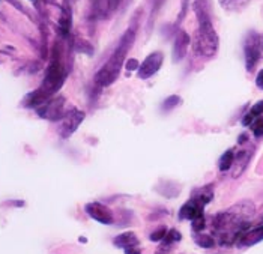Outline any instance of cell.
<instances>
[{
    "label": "cell",
    "mask_w": 263,
    "mask_h": 254,
    "mask_svg": "<svg viewBox=\"0 0 263 254\" xmlns=\"http://www.w3.org/2000/svg\"><path fill=\"white\" fill-rule=\"evenodd\" d=\"M260 240H263V226H260V227H257V228H254V230H250V232L244 233V234L239 238L238 246H240V248L251 246V245L258 244Z\"/></svg>",
    "instance_id": "7c38bea8"
},
{
    "label": "cell",
    "mask_w": 263,
    "mask_h": 254,
    "mask_svg": "<svg viewBox=\"0 0 263 254\" xmlns=\"http://www.w3.org/2000/svg\"><path fill=\"white\" fill-rule=\"evenodd\" d=\"M194 11L198 20V32L196 40V48L203 58H214L218 52V35L212 26L208 2L206 0H194Z\"/></svg>",
    "instance_id": "6da1fadb"
},
{
    "label": "cell",
    "mask_w": 263,
    "mask_h": 254,
    "mask_svg": "<svg viewBox=\"0 0 263 254\" xmlns=\"http://www.w3.org/2000/svg\"><path fill=\"white\" fill-rule=\"evenodd\" d=\"M252 119H254V118H252L250 113H248V114H245V118L242 119V125H245V126H246V125H251Z\"/></svg>",
    "instance_id": "4316f807"
},
{
    "label": "cell",
    "mask_w": 263,
    "mask_h": 254,
    "mask_svg": "<svg viewBox=\"0 0 263 254\" xmlns=\"http://www.w3.org/2000/svg\"><path fill=\"white\" fill-rule=\"evenodd\" d=\"M262 113H263V101H258V102H256V104L251 107L250 114H251L252 118H258Z\"/></svg>",
    "instance_id": "603a6c76"
},
{
    "label": "cell",
    "mask_w": 263,
    "mask_h": 254,
    "mask_svg": "<svg viewBox=\"0 0 263 254\" xmlns=\"http://www.w3.org/2000/svg\"><path fill=\"white\" fill-rule=\"evenodd\" d=\"M233 161H234V154H233L232 149H228V150H226V152L221 155L220 162H218V168H220L221 172H227V170L232 168Z\"/></svg>",
    "instance_id": "e0dca14e"
},
{
    "label": "cell",
    "mask_w": 263,
    "mask_h": 254,
    "mask_svg": "<svg viewBox=\"0 0 263 254\" xmlns=\"http://www.w3.org/2000/svg\"><path fill=\"white\" fill-rule=\"evenodd\" d=\"M191 44V38L185 30H179L173 46V62H179L185 58L186 50Z\"/></svg>",
    "instance_id": "9c48e42d"
},
{
    "label": "cell",
    "mask_w": 263,
    "mask_h": 254,
    "mask_svg": "<svg viewBox=\"0 0 263 254\" xmlns=\"http://www.w3.org/2000/svg\"><path fill=\"white\" fill-rule=\"evenodd\" d=\"M254 210V204L248 200H244L233 208L215 215L212 220L214 228L220 233H224L226 236L233 233L236 234L248 226L246 221L252 216Z\"/></svg>",
    "instance_id": "7a4b0ae2"
},
{
    "label": "cell",
    "mask_w": 263,
    "mask_h": 254,
    "mask_svg": "<svg viewBox=\"0 0 263 254\" xmlns=\"http://www.w3.org/2000/svg\"><path fill=\"white\" fill-rule=\"evenodd\" d=\"M84 119V113L80 112V110H70L66 114H64V118L60 119V128H59V132L64 138L70 137L72 132L77 131V128L80 126V124L83 122Z\"/></svg>",
    "instance_id": "5b68a950"
},
{
    "label": "cell",
    "mask_w": 263,
    "mask_h": 254,
    "mask_svg": "<svg viewBox=\"0 0 263 254\" xmlns=\"http://www.w3.org/2000/svg\"><path fill=\"white\" fill-rule=\"evenodd\" d=\"M194 240H196V244H197L198 246H202V248H212V246L215 245L214 238L209 236V234H200V233H198V234H196Z\"/></svg>",
    "instance_id": "ac0fdd59"
},
{
    "label": "cell",
    "mask_w": 263,
    "mask_h": 254,
    "mask_svg": "<svg viewBox=\"0 0 263 254\" xmlns=\"http://www.w3.org/2000/svg\"><path fill=\"white\" fill-rule=\"evenodd\" d=\"M166 234H167V228H166V227H160L158 230H155V232L150 233L149 239H150L152 242H158V240H162V239L166 238Z\"/></svg>",
    "instance_id": "ffe728a7"
},
{
    "label": "cell",
    "mask_w": 263,
    "mask_h": 254,
    "mask_svg": "<svg viewBox=\"0 0 263 254\" xmlns=\"http://www.w3.org/2000/svg\"><path fill=\"white\" fill-rule=\"evenodd\" d=\"M84 209H86V212L90 218H94L95 221H98L101 224H113V221H114L112 210L102 203L90 202L84 206Z\"/></svg>",
    "instance_id": "52a82bcc"
},
{
    "label": "cell",
    "mask_w": 263,
    "mask_h": 254,
    "mask_svg": "<svg viewBox=\"0 0 263 254\" xmlns=\"http://www.w3.org/2000/svg\"><path fill=\"white\" fill-rule=\"evenodd\" d=\"M250 158H251V150H242L234 156V161H233V166H232L233 167V170H232L233 178H239V174L246 168Z\"/></svg>",
    "instance_id": "4fadbf2b"
},
{
    "label": "cell",
    "mask_w": 263,
    "mask_h": 254,
    "mask_svg": "<svg viewBox=\"0 0 263 254\" xmlns=\"http://www.w3.org/2000/svg\"><path fill=\"white\" fill-rule=\"evenodd\" d=\"M203 214V204H200L197 200L191 198L190 202H186L182 208H180V212H179V218L180 220H194L197 215Z\"/></svg>",
    "instance_id": "8fae6325"
},
{
    "label": "cell",
    "mask_w": 263,
    "mask_h": 254,
    "mask_svg": "<svg viewBox=\"0 0 263 254\" xmlns=\"http://www.w3.org/2000/svg\"><path fill=\"white\" fill-rule=\"evenodd\" d=\"M125 254H142V251L137 246H130V248H125Z\"/></svg>",
    "instance_id": "484cf974"
},
{
    "label": "cell",
    "mask_w": 263,
    "mask_h": 254,
    "mask_svg": "<svg viewBox=\"0 0 263 254\" xmlns=\"http://www.w3.org/2000/svg\"><path fill=\"white\" fill-rule=\"evenodd\" d=\"M214 197V191H212V185H208V186H203V188H198L192 192V198L197 200L200 204H208Z\"/></svg>",
    "instance_id": "9a60e30c"
},
{
    "label": "cell",
    "mask_w": 263,
    "mask_h": 254,
    "mask_svg": "<svg viewBox=\"0 0 263 254\" xmlns=\"http://www.w3.org/2000/svg\"><path fill=\"white\" fill-rule=\"evenodd\" d=\"M220 4L227 11H239L251 4V0H220Z\"/></svg>",
    "instance_id": "2e32d148"
},
{
    "label": "cell",
    "mask_w": 263,
    "mask_h": 254,
    "mask_svg": "<svg viewBox=\"0 0 263 254\" xmlns=\"http://www.w3.org/2000/svg\"><path fill=\"white\" fill-rule=\"evenodd\" d=\"M203 228H204V216H203V214H200L192 220V230L194 232H202Z\"/></svg>",
    "instance_id": "7402d4cb"
},
{
    "label": "cell",
    "mask_w": 263,
    "mask_h": 254,
    "mask_svg": "<svg viewBox=\"0 0 263 254\" xmlns=\"http://www.w3.org/2000/svg\"><path fill=\"white\" fill-rule=\"evenodd\" d=\"M178 104H180V98L176 96V95H173V96H170V98H167V100L164 101L162 108H164V110H172V108H174Z\"/></svg>",
    "instance_id": "44dd1931"
},
{
    "label": "cell",
    "mask_w": 263,
    "mask_h": 254,
    "mask_svg": "<svg viewBox=\"0 0 263 254\" xmlns=\"http://www.w3.org/2000/svg\"><path fill=\"white\" fill-rule=\"evenodd\" d=\"M64 98H56V100H52L50 102L44 104L38 112L42 118L46 119H50V120H59L64 118Z\"/></svg>",
    "instance_id": "ba28073f"
},
{
    "label": "cell",
    "mask_w": 263,
    "mask_h": 254,
    "mask_svg": "<svg viewBox=\"0 0 263 254\" xmlns=\"http://www.w3.org/2000/svg\"><path fill=\"white\" fill-rule=\"evenodd\" d=\"M244 54H245V66H246V71L251 72L260 56H262V50H260V36L256 34V32H250L246 40H245V44H244Z\"/></svg>",
    "instance_id": "277c9868"
},
{
    "label": "cell",
    "mask_w": 263,
    "mask_h": 254,
    "mask_svg": "<svg viewBox=\"0 0 263 254\" xmlns=\"http://www.w3.org/2000/svg\"><path fill=\"white\" fill-rule=\"evenodd\" d=\"M256 84H257L258 89L263 90V70L258 71V74H257V77H256Z\"/></svg>",
    "instance_id": "d4e9b609"
},
{
    "label": "cell",
    "mask_w": 263,
    "mask_h": 254,
    "mask_svg": "<svg viewBox=\"0 0 263 254\" xmlns=\"http://www.w3.org/2000/svg\"><path fill=\"white\" fill-rule=\"evenodd\" d=\"M122 0H94V10L100 17H108L113 16V12L118 11Z\"/></svg>",
    "instance_id": "30bf717a"
},
{
    "label": "cell",
    "mask_w": 263,
    "mask_h": 254,
    "mask_svg": "<svg viewBox=\"0 0 263 254\" xmlns=\"http://www.w3.org/2000/svg\"><path fill=\"white\" fill-rule=\"evenodd\" d=\"M162 60H164V56H162L161 52H154V53H150V54L144 59V62L140 65V68H138V71H137L138 77L143 78V80L150 78L155 72L160 71V68H161V65H162Z\"/></svg>",
    "instance_id": "8992f818"
},
{
    "label": "cell",
    "mask_w": 263,
    "mask_h": 254,
    "mask_svg": "<svg viewBox=\"0 0 263 254\" xmlns=\"http://www.w3.org/2000/svg\"><path fill=\"white\" fill-rule=\"evenodd\" d=\"M125 68L128 71H138L140 65H138V60L137 59H128L126 64H125Z\"/></svg>",
    "instance_id": "cb8c5ba5"
},
{
    "label": "cell",
    "mask_w": 263,
    "mask_h": 254,
    "mask_svg": "<svg viewBox=\"0 0 263 254\" xmlns=\"http://www.w3.org/2000/svg\"><path fill=\"white\" fill-rule=\"evenodd\" d=\"M134 40H136V29H128L124 34V36H122L118 48L113 52L112 58L95 74V83L96 84H100V86H108V84L114 83V80L120 74L122 65L125 62V56L128 54L131 46L134 44Z\"/></svg>",
    "instance_id": "3957f363"
},
{
    "label": "cell",
    "mask_w": 263,
    "mask_h": 254,
    "mask_svg": "<svg viewBox=\"0 0 263 254\" xmlns=\"http://www.w3.org/2000/svg\"><path fill=\"white\" fill-rule=\"evenodd\" d=\"M244 142H246V136H245V134L239 137V143H244Z\"/></svg>",
    "instance_id": "83f0119b"
},
{
    "label": "cell",
    "mask_w": 263,
    "mask_h": 254,
    "mask_svg": "<svg viewBox=\"0 0 263 254\" xmlns=\"http://www.w3.org/2000/svg\"><path fill=\"white\" fill-rule=\"evenodd\" d=\"M251 130L254 132L256 137H262L263 136V118H257L252 124H251Z\"/></svg>",
    "instance_id": "d6986e66"
},
{
    "label": "cell",
    "mask_w": 263,
    "mask_h": 254,
    "mask_svg": "<svg viewBox=\"0 0 263 254\" xmlns=\"http://www.w3.org/2000/svg\"><path fill=\"white\" fill-rule=\"evenodd\" d=\"M113 244L118 248H130V246H137L138 245V238L136 236L134 232H125L120 233L119 236L114 238Z\"/></svg>",
    "instance_id": "5bb4252c"
},
{
    "label": "cell",
    "mask_w": 263,
    "mask_h": 254,
    "mask_svg": "<svg viewBox=\"0 0 263 254\" xmlns=\"http://www.w3.org/2000/svg\"><path fill=\"white\" fill-rule=\"evenodd\" d=\"M260 50H262V56H263V36H260Z\"/></svg>",
    "instance_id": "f1b7e54d"
}]
</instances>
